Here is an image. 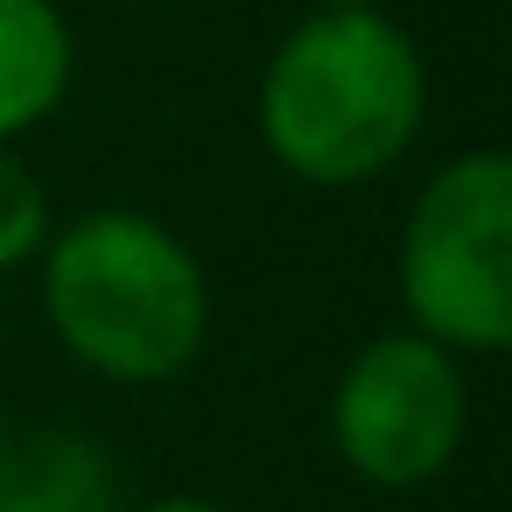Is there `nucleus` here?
<instances>
[{"instance_id":"423d86ee","label":"nucleus","mask_w":512,"mask_h":512,"mask_svg":"<svg viewBox=\"0 0 512 512\" xmlns=\"http://www.w3.org/2000/svg\"><path fill=\"white\" fill-rule=\"evenodd\" d=\"M0 512H120V463L85 428H36L8 442Z\"/></svg>"},{"instance_id":"9b49d317","label":"nucleus","mask_w":512,"mask_h":512,"mask_svg":"<svg viewBox=\"0 0 512 512\" xmlns=\"http://www.w3.org/2000/svg\"><path fill=\"white\" fill-rule=\"evenodd\" d=\"M190 8H232V0H190Z\"/></svg>"},{"instance_id":"0eeeda50","label":"nucleus","mask_w":512,"mask_h":512,"mask_svg":"<svg viewBox=\"0 0 512 512\" xmlns=\"http://www.w3.org/2000/svg\"><path fill=\"white\" fill-rule=\"evenodd\" d=\"M50 232H57L50 190L36 183V169L15 148H0V274L36 267V253L50 246Z\"/></svg>"},{"instance_id":"f03ea898","label":"nucleus","mask_w":512,"mask_h":512,"mask_svg":"<svg viewBox=\"0 0 512 512\" xmlns=\"http://www.w3.org/2000/svg\"><path fill=\"white\" fill-rule=\"evenodd\" d=\"M36 302L71 365L113 386H169L211 344V281L190 239L148 211H78L36 253Z\"/></svg>"},{"instance_id":"f257e3e1","label":"nucleus","mask_w":512,"mask_h":512,"mask_svg":"<svg viewBox=\"0 0 512 512\" xmlns=\"http://www.w3.org/2000/svg\"><path fill=\"white\" fill-rule=\"evenodd\" d=\"M428 120L421 43L386 8H309L253 92V127L274 169L309 190H365L407 162Z\"/></svg>"},{"instance_id":"20e7f679","label":"nucleus","mask_w":512,"mask_h":512,"mask_svg":"<svg viewBox=\"0 0 512 512\" xmlns=\"http://www.w3.org/2000/svg\"><path fill=\"white\" fill-rule=\"evenodd\" d=\"M470 435V379L463 358L428 344L421 330H386L351 351L330 386V449L372 491L435 484Z\"/></svg>"},{"instance_id":"1a4fd4ad","label":"nucleus","mask_w":512,"mask_h":512,"mask_svg":"<svg viewBox=\"0 0 512 512\" xmlns=\"http://www.w3.org/2000/svg\"><path fill=\"white\" fill-rule=\"evenodd\" d=\"M309 8H379V0H309Z\"/></svg>"},{"instance_id":"39448f33","label":"nucleus","mask_w":512,"mask_h":512,"mask_svg":"<svg viewBox=\"0 0 512 512\" xmlns=\"http://www.w3.org/2000/svg\"><path fill=\"white\" fill-rule=\"evenodd\" d=\"M78 78V36L57 0H0V148L36 134Z\"/></svg>"},{"instance_id":"6e6552de","label":"nucleus","mask_w":512,"mask_h":512,"mask_svg":"<svg viewBox=\"0 0 512 512\" xmlns=\"http://www.w3.org/2000/svg\"><path fill=\"white\" fill-rule=\"evenodd\" d=\"M127 512H232V505H218L204 491H169V498H148V505H127Z\"/></svg>"},{"instance_id":"9d476101","label":"nucleus","mask_w":512,"mask_h":512,"mask_svg":"<svg viewBox=\"0 0 512 512\" xmlns=\"http://www.w3.org/2000/svg\"><path fill=\"white\" fill-rule=\"evenodd\" d=\"M8 442H15V428H8V407H0V463H8Z\"/></svg>"},{"instance_id":"7ed1b4c3","label":"nucleus","mask_w":512,"mask_h":512,"mask_svg":"<svg viewBox=\"0 0 512 512\" xmlns=\"http://www.w3.org/2000/svg\"><path fill=\"white\" fill-rule=\"evenodd\" d=\"M400 309L407 330L456 358H498L512 344V155L463 148L407 204L400 225Z\"/></svg>"}]
</instances>
